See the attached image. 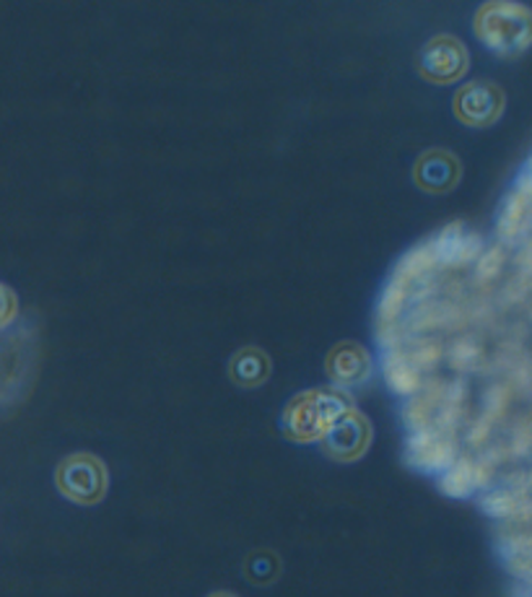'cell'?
<instances>
[{
  "mask_svg": "<svg viewBox=\"0 0 532 597\" xmlns=\"http://www.w3.org/2000/svg\"><path fill=\"white\" fill-rule=\"evenodd\" d=\"M436 270H439V255L434 250V242H431V239H423L421 245H415L411 252H405L403 258H400L390 278H395V281L413 289V286L423 281V278L436 276Z\"/></svg>",
  "mask_w": 532,
  "mask_h": 597,
  "instance_id": "cell-17",
  "label": "cell"
},
{
  "mask_svg": "<svg viewBox=\"0 0 532 597\" xmlns=\"http://www.w3.org/2000/svg\"><path fill=\"white\" fill-rule=\"evenodd\" d=\"M481 252H483V237L478 235V231H468L465 229V235L460 237V242L458 247H454L450 258H446L444 262V270H462V268H468L470 262H475L478 258H481Z\"/></svg>",
  "mask_w": 532,
  "mask_h": 597,
  "instance_id": "cell-23",
  "label": "cell"
},
{
  "mask_svg": "<svg viewBox=\"0 0 532 597\" xmlns=\"http://www.w3.org/2000/svg\"><path fill=\"white\" fill-rule=\"evenodd\" d=\"M475 34L496 56L516 58L532 42V13L522 3H485L475 13Z\"/></svg>",
  "mask_w": 532,
  "mask_h": 597,
  "instance_id": "cell-1",
  "label": "cell"
},
{
  "mask_svg": "<svg viewBox=\"0 0 532 597\" xmlns=\"http://www.w3.org/2000/svg\"><path fill=\"white\" fill-rule=\"evenodd\" d=\"M19 315V299L9 286L0 283V330H6L9 325L17 320Z\"/></svg>",
  "mask_w": 532,
  "mask_h": 597,
  "instance_id": "cell-27",
  "label": "cell"
},
{
  "mask_svg": "<svg viewBox=\"0 0 532 597\" xmlns=\"http://www.w3.org/2000/svg\"><path fill=\"white\" fill-rule=\"evenodd\" d=\"M283 561L281 556L271 548H258L244 558V577L254 587H268L281 577Z\"/></svg>",
  "mask_w": 532,
  "mask_h": 597,
  "instance_id": "cell-21",
  "label": "cell"
},
{
  "mask_svg": "<svg viewBox=\"0 0 532 597\" xmlns=\"http://www.w3.org/2000/svg\"><path fill=\"white\" fill-rule=\"evenodd\" d=\"M444 359L450 361V367L460 375L465 371H478L485 367V346L478 332H460L450 340V346L444 348Z\"/></svg>",
  "mask_w": 532,
  "mask_h": 597,
  "instance_id": "cell-19",
  "label": "cell"
},
{
  "mask_svg": "<svg viewBox=\"0 0 532 597\" xmlns=\"http://www.w3.org/2000/svg\"><path fill=\"white\" fill-rule=\"evenodd\" d=\"M470 56L458 37L439 34L426 42L421 52V76L431 83H454L468 73Z\"/></svg>",
  "mask_w": 532,
  "mask_h": 597,
  "instance_id": "cell-4",
  "label": "cell"
},
{
  "mask_svg": "<svg viewBox=\"0 0 532 597\" xmlns=\"http://www.w3.org/2000/svg\"><path fill=\"white\" fill-rule=\"evenodd\" d=\"M444 387H446V379L429 377V379H423V385L411 395V398H405L403 421L408 431L431 429V424H434V418H436L439 402H442Z\"/></svg>",
  "mask_w": 532,
  "mask_h": 597,
  "instance_id": "cell-13",
  "label": "cell"
},
{
  "mask_svg": "<svg viewBox=\"0 0 532 597\" xmlns=\"http://www.w3.org/2000/svg\"><path fill=\"white\" fill-rule=\"evenodd\" d=\"M530 441H532L530 421H528V418H520V421L512 426L509 441H504L506 457H524V455H528V449H530Z\"/></svg>",
  "mask_w": 532,
  "mask_h": 597,
  "instance_id": "cell-25",
  "label": "cell"
},
{
  "mask_svg": "<svg viewBox=\"0 0 532 597\" xmlns=\"http://www.w3.org/2000/svg\"><path fill=\"white\" fill-rule=\"evenodd\" d=\"M229 377L234 379V385L239 387L265 385L268 377H271V359H268V354L262 351V348H239V351L231 356Z\"/></svg>",
  "mask_w": 532,
  "mask_h": 597,
  "instance_id": "cell-18",
  "label": "cell"
},
{
  "mask_svg": "<svg viewBox=\"0 0 532 597\" xmlns=\"http://www.w3.org/2000/svg\"><path fill=\"white\" fill-rule=\"evenodd\" d=\"M460 175H462V167L458 157L444 149H431L426 153H421V159L415 161V169H413L415 185H419L421 190L434 192V196H442V192H450L458 188Z\"/></svg>",
  "mask_w": 532,
  "mask_h": 597,
  "instance_id": "cell-10",
  "label": "cell"
},
{
  "mask_svg": "<svg viewBox=\"0 0 532 597\" xmlns=\"http://www.w3.org/2000/svg\"><path fill=\"white\" fill-rule=\"evenodd\" d=\"M320 441L328 457H333L338 462H353L372 445V424H369L364 414L351 408L349 414H343L330 426Z\"/></svg>",
  "mask_w": 532,
  "mask_h": 597,
  "instance_id": "cell-6",
  "label": "cell"
},
{
  "mask_svg": "<svg viewBox=\"0 0 532 597\" xmlns=\"http://www.w3.org/2000/svg\"><path fill=\"white\" fill-rule=\"evenodd\" d=\"M421 375L434 371L444 359V344L436 336H405L395 344Z\"/></svg>",
  "mask_w": 532,
  "mask_h": 597,
  "instance_id": "cell-20",
  "label": "cell"
},
{
  "mask_svg": "<svg viewBox=\"0 0 532 597\" xmlns=\"http://www.w3.org/2000/svg\"><path fill=\"white\" fill-rule=\"evenodd\" d=\"M328 375L338 387H357L372 377V354L361 344H338L328 356Z\"/></svg>",
  "mask_w": 532,
  "mask_h": 597,
  "instance_id": "cell-11",
  "label": "cell"
},
{
  "mask_svg": "<svg viewBox=\"0 0 532 597\" xmlns=\"http://www.w3.org/2000/svg\"><path fill=\"white\" fill-rule=\"evenodd\" d=\"M382 369H384V382H388L390 390L400 395V398H411V395L423 385V379H426L411 361H408V356L400 351L398 346L384 348Z\"/></svg>",
  "mask_w": 532,
  "mask_h": 597,
  "instance_id": "cell-16",
  "label": "cell"
},
{
  "mask_svg": "<svg viewBox=\"0 0 532 597\" xmlns=\"http://www.w3.org/2000/svg\"><path fill=\"white\" fill-rule=\"evenodd\" d=\"M530 476L516 472L512 478H504V486L485 488L481 496V509L493 519L509 523V519H530Z\"/></svg>",
  "mask_w": 532,
  "mask_h": 597,
  "instance_id": "cell-8",
  "label": "cell"
},
{
  "mask_svg": "<svg viewBox=\"0 0 532 597\" xmlns=\"http://www.w3.org/2000/svg\"><path fill=\"white\" fill-rule=\"evenodd\" d=\"M56 486L68 501L81 504V507H94V504L104 499L110 476H107L104 462L97 455L76 452L58 465Z\"/></svg>",
  "mask_w": 532,
  "mask_h": 597,
  "instance_id": "cell-2",
  "label": "cell"
},
{
  "mask_svg": "<svg viewBox=\"0 0 532 597\" xmlns=\"http://www.w3.org/2000/svg\"><path fill=\"white\" fill-rule=\"evenodd\" d=\"M530 293V268H520L512 276V281L504 286V291H501V299H504V305H520V301L528 299Z\"/></svg>",
  "mask_w": 532,
  "mask_h": 597,
  "instance_id": "cell-26",
  "label": "cell"
},
{
  "mask_svg": "<svg viewBox=\"0 0 532 597\" xmlns=\"http://www.w3.org/2000/svg\"><path fill=\"white\" fill-rule=\"evenodd\" d=\"M504 105V91H501L496 83L475 81L470 83V87H462L458 94H454L452 110L454 118H458L462 126L489 128L501 118Z\"/></svg>",
  "mask_w": 532,
  "mask_h": 597,
  "instance_id": "cell-5",
  "label": "cell"
},
{
  "mask_svg": "<svg viewBox=\"0 0 532 597\" xmlns=\"http://www.w3.org/2000/svg\"><path fill=\"white\" fill-rule=\"evenodd\" d=\"M493 472H496V465L483 452L458 455V460L439 476V491L450 499H470L473 494L491 488Z\"/></svg>",
  "mask_w": 532,
  "mask_h": 597,
  "instance_id": "cell-7",
  "label": "cell"
},
{
  "mask_svg": "<svg viewBox=\"0 0 532 597\" xmlns=\"http://www.w3.org/2000/svg\"><path fill=\"white\" fill-rule=\"evenodd\" d=\"M458 437H450V434L436 429L411 431L405 439V465L419 472H426V476H434V472L442 476L458 460Z\"/></svg>",
  "mask_w": 532,
  "mask_h": 597,
  "instance_id": "cell-3",
  "label": "cell"
},
{
  "mask_svg": "<svg viewBox=\"0 0 532 597\" xmlns=\"http://www.w3.org/2000/svg\"><path fill=\"white\" fill-rule=\"evenodd\" d=\"M499 550L504 556L506 569L514 577H530V530L528 519H509L499 530Z\"/></svg>",
  "mask_w": 532,
  "mask_h": 597,
  "instance_id": "cell-14",
  "label": "cell"
},
{
  "mask_svg": "<svg viewBox=\"0 0 532 597\" xmlns=\"http://www.w3.org/2000/svg\"><path fill=\"white\" fill-rule=\"evenodd\" d=\"M468 379L465 377H454L452 382H446L442 402H439L436 418L431 424V429L450 434V437H458L460 426L468 424Z\"/></svg>",
  "mask_w": 532,
  "mask_h": 597,
  "instance_id": "cell-15",
  "label": "cell"
},
{
  "mask_svg": "<svg viewBox=\"0 0 532 597\" xmlns=\"http://www.w3.org/2000/svg\"><path fill=\"white\" fill-rule=\"evenodd\" d=\"M504 266H506L504 245L483 247L481 258L475 260V283H493L501 273H504Z\"/></svg>",
  "mask_w": 532,
  "mask_h": 597,
  "instance_id": "cell-24",
  "label": "cell"
},
{
  "mask_svg": "<svg viewBox=\"0 0 532 597\" xmlns=\"http://www.w3.org/2000/svg\"><path fill=\"white\" fill-rule=\"evenodd\" d=\"M512 387H509L504 379H499V382H493L485 387L483 392V410H481V418L483 421H489L491 426H496L501 418L506 416L509 410V402H512Z\"/></svg>",
  "mask_w": 532,
  "mask_h": 597,
  "instance_id": "cell-22",
  "label": "cell"
},
{
  "mask_svg": "<svg viewBox=\"0 0 532 597\" xmlns=\"http://www.w3.org/2000/svg\"><path fill=\"white\" fill-rule=\"evenodd\" d=\"M281 429L289 439L302 441V445H312V441H320L325 437L328 429L320 418L318 395H314V390L299 392L297 398L289 402L281 416Z\"/></svg>",
  "mask_w": 532,
  "mask_h": 597,
  "instance_id": "cell-9",
  "label": "cell"
},
{
  "mask_svg": "<svg viewBox=\"0 0 532 597\" xmlns=\"http://www.w3.org/2000/svg\"><path fill=\"white\" fill-rule=\"evenodd\" d=\"M530 221V175L524 172L520 182L509 190V196L501 206L499 221H496V235L501 242L514 245L516 237L528 231Z\"/></svg>",
  "mask_w": 532,
  "mask_h": 597,
  "instance_id": "cell-12",
  "label": "cell"
},
{
  "mask_svg": "<svg viewBox=\"0 0 532 597\" xmlns=\"http://www.w3.org/2000/svg\"><path fill=\"white\" fill-rule=\"evenodd\" d=\"M208 597H237V595L234 593H223V589H221V593H211Z\"/></svg>",
  "mask_w": 532,
  "mask_h": 597,
  "instance_id": "cell-28",
  "label": "cell"
}]
</instances>
